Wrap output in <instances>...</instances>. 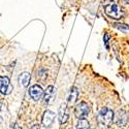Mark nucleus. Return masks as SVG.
<instances>
[{"label": "nucleus", "instance_id": "f257e3e1", "mask_svg": "<svg viewBox=\"0 0 129 129\" xmlns=\"http://www.w3.org/2000/svg\"><path fill=\"white\" fill-rule=\"evenodd\" d=\"M114 117H115V114L111 109H109V107H103L98 113L97 121L101 127L107 128L112 125V123L114 121Z\"/></svg>", "mask_w": 129, "mask_h": 129}, {"label": "nucleus", "instance_id": "f03ea898", "mask_svg": "<svg viewBox=\"0 0 129 129\" xmlns=\"http://www.w3.org/2000/svg\"><path fill=\"white\" fill-rule=\"evenodd\" d=\"M104 12H105V14L107 16L113 18V19H120L123 16V13H122L121 8L119 7V5L116 4V3H111L109 5H106L105 8H104Z\"/></svg>", "mask_w": 129, "mask_h": 129}, {"label": "nucleus", "instance_id": "7ed1b4c3", "mask_svg": "<svg viewBox=\"0 0 129 129\" xmlns=\"http://www.w3.org/2000/svg\"><path fill=\"white\" fill-rule=\"evenodd\" d=\"M89 113H90V106L88 105V103L82 101L76 105L74 115H76L79 119H85V118L88 116Z\"/></svg>", "mask_w": 129, "mask_h": 129}, {"label": "nucleus", "instance_id": "20e7f679", "mask_svg": "<svg viewBox=\"0 0 129 129\" xmlns=\"http://www.w3.org/2000/svg\"><path fill=\"white\" fill-rule=\"evenodd\" d=\"M12 91L13 86L9 82V79L6 77H0V92L4 95H7Z\"/></svg>", "mask_w": 129, "mask_h": 129}, {"label": "nucleus", "instance_id": "39448f33", "mask_svg": "<svg viewBox=\"0 0 129 129\" xmlns=\"http://www.w3.org/2000/svg\"><path fill=\"white\" fill-rule=\"evenodd\" d=\"M127 120H128L127 113L123 110H119L114 117V121L118 126H124L127 123Z\"/></svg>", "mask_w": 129, "mask_h": 129}, {"label": "nucleus", "instance_id": "423d86ee", "mask_svg": "<svg viewBox=\"0 0 129 129\" xmlns=\"http://www.w3.org/2000/svg\"><path fill=\"white\" fill-rule=\"evenodd\" d=\"M44 94V90H42V88L40 87L39 85H33L32 87L29 89V95H30V97L37 101L40 99L41 97V95Z\"/></svg>", "mask_w": 129, "mask_h": 129}, {"label": "nucleus", "instance_id": "0eeeda50", "mask_svg": "<svg viewBox=\"0 0 129 129\" xmlns=\"http://www.w3.org/2000/svg\"><path fill=\"white\" fill-rule=\"evenodd\" d=\"M69 118V114H68V110H67V106L66 104H62L60 110H59V114H58V119H59V122L61 124H64L66 123L67 120Z\"/></svg>", "mask_w": 129, "mask_h": 129}, {"label": "nucleus", "instance_id": "6e6552de", "mask_svg": "<svg viewBox=\"0 0 129 129\" xmlns=\"http://www.w3.org/2000/svg\"><path fill=\"white\" fill-rule=\"evenodd\" d=\"M55 119V114L51 111H46L44 114V117H42V124H44L45 127H50Z\"/></svg>", "mask_w": 129, "mask_h": 129}, {"label": "nucleus", "instance_id": "1a4fd4ad", "mask_svg": "<svg viewBox=\"0 0 129 129\" xmlns=\"http://www.w3.org/2000/svg\"><path fill=\"white\" fill-rule=\"evenodd\" d=\"M78 96H79V91L76 87H72L69 91V94H68V97H67V102L69 105H72L77 102V99H78Z\"/></svg>", "mask_w": 129, "mask_h": 129}, {"label": "nucleus", "instance_id": "9d476101", "mask_svg": "<svg viewBox=\"0 0 129 129\" xmlns=\"http://www.w3.org/2000/svg\"><path fill=\"white\" fill-rule=\"evenodd\" d=\"M30 79H31V76H30V73L28 72H23L22 74H20V77H19V82L20 84L23 86V87H28V85L30 83Z\"/></svg>", "mask_w": 129, "mask_h": 129}, {"label": "nucleus", "instance_id": "9b49d317", "mask_svg": "<svg viewBox=\"0 0 129 129\" xmlns=\"http://www.w3.org/2000/svg\"><path fill=\"white\" fill-rule=\"evenodd\" d=\"M53 94H54V87L53 86H49L44 93V103H47V104L50 103L53 97Z\"/></svg>", "mask_w": 129, "mask_h": 129}, {"label": "nucleus", "instance_id": "f8f14e48", "mask_svg": "<svg viewBox=\"0 0 129 129\" xmlns=\"http://www.w3.org/2000/svg\"><path fill=\"white\" fill-rule=\"evenodd\" d=\"M90 128V123L86 119H79L78 124H77V129H89Z\"/></svg>", "mask_w": 129, "mask_h": 129}, {"label": "nucleus", "instance_id": "ddd939ff", "mask_svg": "<svg viewBox=\"0 0 129 129\" xmlns=\"http://www.w3.org/2000/svg\"><path fill=\"white\" fill-rule=\"evenodd\" d=\"M109 38H110V35L105 34V36H104V44H105L106 49H109Z\"/></svg>", "mask_w": 129, "mask_h": 129}, {"label": "nucleus", "instance_id": "4468645a", "mask_svg": "<svg viewBox=\"0 0 129 129\" xmlns=\"http://www.w3.org/2000/svg\"><path fill=\"white\" fill-rule=\"evenodd\" d=\"M13 129H22V128H21V126H20L19 124L15 123V124L13 125Z\"/></svg>", "mask_w": 129, "mask_h": 129}, {"label": "nucleus", "instance_id": "2eb2a0df", "mask_svg": "<svg viewBox=\"0 0 129 129\" xmlns=\"http://www.w3.org/2000/svg\"><path fill=\"white\" fill-rule=\"evenodd\" d=\"M31 129H39V126L37 124H35V125H33V126L31 127Z\"/></svg>", "mask_w": 129, "mask_h": 129}, {"label": "nucleus", "instance_id": "dca6fc26", "mask_svg": "<svg viewBox=\"0 0 129 129\" xmlns=\"http://www.w3.org/2000/svg\"><path fill=\"white\" fill-rule=\"evenodd\" d=\"M124 1H125L127 4H129V0H124Z\"/></svg>", "mask_w": 129, "mask_h": 129}]
</instances>
